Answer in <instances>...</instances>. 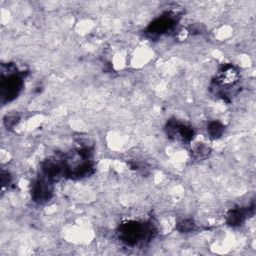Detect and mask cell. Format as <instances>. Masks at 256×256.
<instances>
[{"label": "cell", "instance_id": "obj_8", "mask_svg": "<svg viewBox=\"0 0 256 256\" xmlns=\"http://www.w3.org/2000/svg\"><path fill=\"white\" fill-rule=\"evenodd\" d=\"M209 137L212 139H219L225 131V127L223 126L222 123L218 121H212L209 123L208 128H207Z\"/></svg>", "mask_w": 256, "mask_h": 256}, {"label": "cell", "instance_id": "obj_3", "mask_svg": "<svg viewBox=\"0 0 256 256\" xmlns=\"http://www.w3.org/2000/svg\"><path fill=\"white\" fill-rule=\"evenodd\" d=\"M5 67L7 68V72L2 71V81L0 86L1 98L2 102H9L15 99L20 93L23 81L20 73L17 72V68L14 65L8 64Z\"/></svg>", "mask_w": 256, "mask_h": 256}, {"label": "cell", "instance_id": "obj_4", "mask_svg": "<svg viewBox=\"0 0 256 256\" xmlns=\"http://www.w3.org/2000/svg\"><path fill=\"white\" fill-rule=\"evenodd\" d=\"M176 16L173 14L163 15L156 20H154L146 30V33L151 37L161 36L169 31H171L176 25Z\"/></svg>", "mask_w": 256, "mask_h": 256}, {"label": "cell", "instance_id": "obj_9", "mask_svg": "<svg viewBox=\"0 0 256 256\" xmlns=\"http://www.w3.org/2000/svg\"><path fill=\"white\" fill-rule=\"evenodd\" d=\"M193 153L198 159H203L209 155L210 148L204 143H197L193 148Z\"/></svg>", "mask_w": 256, "mask_h": 256}, {"label": "cell", "instance_id": "obj_2", "mask_svg": "<svg viewBox=\"0 0 256 256\" xmlns=\"http://www.w3.org/2000/svg\"><path fill=\"white\" fill-rule=\"evenodd\" d=\"M240 81V71L239 69L232 64L223 65L214 80V89L216 93L223 99L228 100L233 93L237 83Z\"/></svg>", "mask_w": 256, "mask_h": 256}, {"label": "cell", "instance_id": "obj_1", "mask_svg": "<svg viewBox=\"0 0 256 256\" xmlns=\"http://www.w3.org/2000/svg\"><path fill=\"white\" fill-rule=\"evenodd\" d=\"M155 234V228L151 223L129 221L120 225L119 239L127 245L136 246L150 241Z\"/></svg>", "mask_w": 256, "mask_h": 256}, {"label": "cell", "instance_id": "obj_5", "mask_svg": "<svg viewBox=\"0 0 256 256\" xmlns=\"http://www.w3.org/2000/svg\"><path fill=\"white\" fill-rule=\"evenodd\" d=\"M52 194V180H50L49 178L42 176L33 183L31 195L35 202L40 204L45 203L51 199Z\"/></svg>", "mask_w": 256, "mask_h": 256}, {"label": "cell", "instance_id": "obj_7", "mask_svg": "<svg viewBox=\"0 0 256 256\" xmlns=\"http://www.w3.org/2000/svg\"><path fill=\"white\" fill-rule=\"evenodd\" d=\"M252 208H236L230 211L227 216V223L231 227H237L244 223Z\"/></svg>", "mask_w": 256, "mask_h": 256}, {"label": "cell", "instance_id": "obj_10", "mask_svg": "<svg viewBox=\"0 0 256 256\" xmlns=\"http://www.w3.org/2000/svg\"><path fill=\"white\" fill-rule=\"evenodd\" d=\"M177 229L182 233H189L195 229V223L191 219H185L178 224Z\"/></svg>", "mask_w": 256, "mask_h": 256}, {"label": "cell", "instance_id": "obj_11", "mask_svg": "<svg viewBox=\"0 0 256 256\" xmlns=\"http://www.w3.org/2000/svg\"><path fill=\"white\" fill-rule=\"evenodd\" d=\"M4 122H5L6 127L9 128V129H11V128H13L14 126H16L17 123L19 122V116H18L17 114H10V115H7V116L5 117Z\"/></svg>", "mask_w": 256, "mask_h": 256}, {"label": "cell", "instance_id": "obj_6", "mask_svg": "<svg viewBox=\"0 0 256 256\" xmlns=\"http://www.w3.org/2000/svg\"><path fill=\"white\" fill-rule=\"evenodd\" d=\"M167 135L174 140H181L182 142H191L194 138V130L185 124L171 120L166 126Z\"/></svg>", "mask_w": 256, "mask_h": 256}]
</instances>
